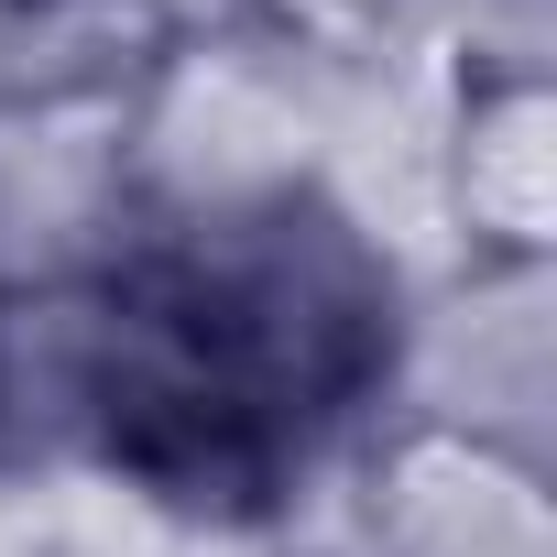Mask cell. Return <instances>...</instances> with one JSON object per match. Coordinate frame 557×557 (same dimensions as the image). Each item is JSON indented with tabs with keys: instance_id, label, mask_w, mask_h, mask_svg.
I'll list each match as a JSON object with an SVG mask.
<instances>
[{
	"instance_id": "1",
	"label": "cell",
	"mask_w": 557,
	"mask_h": 557,
	"mask_svg": "<svg viewBox=\"0 0 557 557\" xmlns=\"http://www.w3.org/2000/svg\"><path fill=\"white\" fill-rule=\"evenodd\" d=\"M416 296L329 186L132 219L66 318V448L197 524H273L405 394Z\"/></svg>"
},
{
	"instance_id": "2",
	"label": "cell",
	"mask_w": 557,
	"mask_h": 557,
	"mask_svg": "<svg viewBox=\"0 0 557 557\" xmlns=\"http://www.w3.org/2000/svg\"><path fill=\"white\" fill-rule=\"evenodd\" d=\"M339 481H350L361 557H557L546 459L470 405L394 394L350 437Z\"/></svg>"
},
{
	"instance_id": "3",
	"label": "cell",
	"mask_w": 557,
	"mask_h": 557,
	"mask_svg": "<svg viewBox=\"0 0 557 557\" xmlns=\"http://www.w3.org/2000/svg\"><path fill=\"white\" fill-rule=\"evenodd\" d=\"M426 208L459 285L503 296L557 262V88L524 45H459L426 121Z\"/></svg>"
},
{
	"instance_id": "4",
	"label": "cell",
	"mask_w": 557,
	"mask_h": 557,
	"mask_svg": "<svg viewBox=\"0 0 557 557\" xmlns=\"http://www.w3.org/2000/svg\"><path fill=\"white\" fill-rule=\"evenodd\" d=\"M208 34H240L262 55H285V66H350V55H383L394 23H405V0H197Z\"/></svg>"
}]
</instances>
